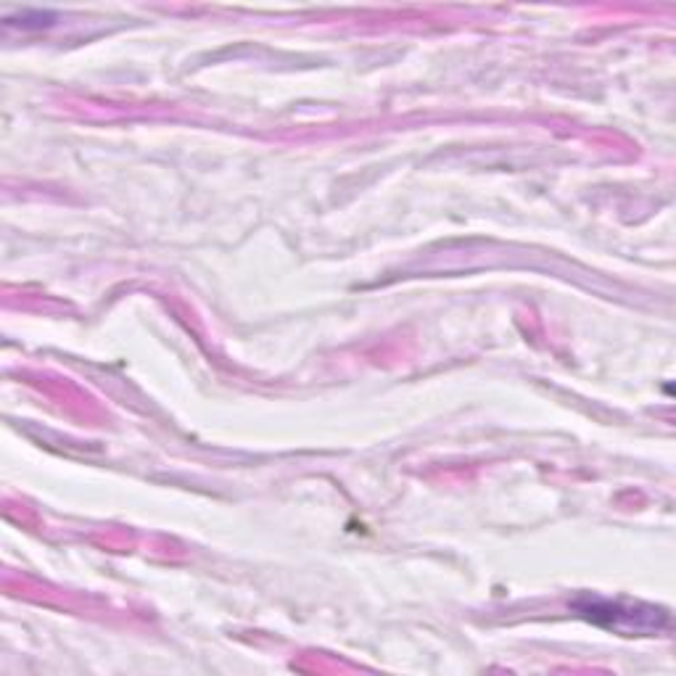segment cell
<instances>
[{
    "mask_svg": "<svg viewBox=\"0 0 676 676\" xmlns=\"http://www.w3.org/2000/svg\"><path fill=\"white\" fill-rule=\"evenodd\" d=\"M584 613L589 616V619H600V616H606L608 627L616 629H634V632H645V629H658V613L661 610L655 608H642V613H636L640 606L634 608H621L619 602H608V600H595L587 602V608H582Z\"/></svg>",
    "mask_w": 676,
    "mask_h": 676,
    "instance_id": "cell-1",
    "label": "cell"
}]
</instances>
